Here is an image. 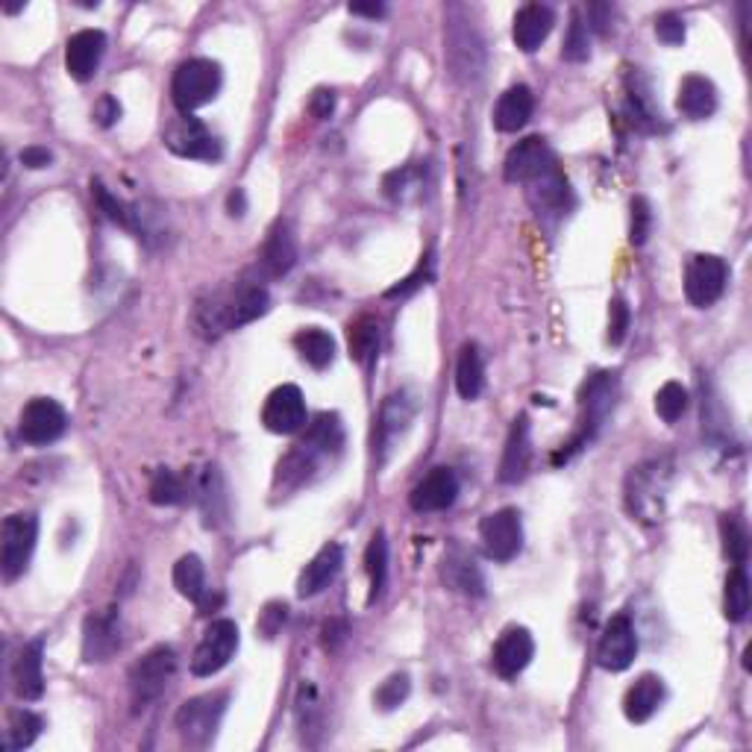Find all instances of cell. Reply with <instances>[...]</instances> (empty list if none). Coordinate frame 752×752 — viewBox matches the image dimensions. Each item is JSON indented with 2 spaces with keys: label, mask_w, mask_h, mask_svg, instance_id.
I'll list each match as a JSON object with an SVG mask.
<instances>
[{
  "label": "cell",
  "mask_w": 752,
  "mask_h": 752,
  "mask_svg": "<svg viewBox=\"0 0 752 752\" xmlns=\"http://www.w3.org/2000/svg\"><path fill=\"white\" fill-rule=\"evenodd\" d=\"M618 391H620V379L615 371H600V374L588 376V383L583 386V395H579V403H583V427L574 435V441L567 444V450H562L559 456L553 458L555 465H562L567 458L579 453L583 447H588L597 432L602 430V423L609 421L611 409L618 403Z\"/></svg>",
  "instance_id": "cell-1"
},
{
  "label": "cell",
  "mask_w": 752,
  "mask_h": 752,
  "mask_svg": "<svg viewBox=\"0 0 752 752\" xmlns=\"http://www.w3.org/2000/svg\"><path fill=\"white\" fill-rule=\"evenodd\" d=\"M444 54H447L450 74L462 86H474L483 77L485 68V47L483 38L476 33L474 21L465 19L462 10H450L447 27H444Z\"/></svg>",
  "instance_id": "cell-2"
},
{
  "label": "cell",
  "mask_w": 752,
  "mask_h": 752,
  "mask_svg": "<svg viewBox=\"0 0 752 752\" xmlns=\"http://www.w3.org/2000/svg\"><path fill=\"white\" fill-rule=\"evenodd\" d=\"M221 91V65L212 59H188L177 68L170 80V100L183 115L207 107Z\"/></svg>",
  "instance_id": "cell-3"
},
{
  "label": "cell",
  "mask_w": 752,
  "mask_h": 752,
  "mask_svg": "<svg viewBox=\"0 0 752 752\" xmlns=\"http://www.w3.org/2000/svg\"><path fill=\"white\" fill-rule=\"evenodd\" d=\"M226 699L230 697L224 690H218V694H200V697L183 703L177 711V732L186 747L203 750L215 741L218 726L226 711Z\"/></svg>",
  "instance_id": "cell-4"
},
{
  "label": "cell",
  "mask_w": 752,
  "mask_h": 752,
  "mask_svg": "<svg viewBox=\"0 0 752 752\" xmlns=\"http://www.w3.org/2000/svg\"><path fill=\"white\" fill-rule=\"evenodd\" d=\"M38 541V518L36 515H10L3 520V538H0V571L7 579H19L27 574L30 559Z\"/></svg>",
  "instance_id": "cell-5"
},
{
  "label": "cell",
  "mask_w": 752,
  "mask_h": 752,
  "mask_svg": "<svg viewBox=\"0 0 752 752\" xmlns=\"http://www.w3.org/2000/svg\"><path fill=\"white\" fill-rule=\"evenodd\" d=\"M177 671V653L170 646H153L151 653L142 655L130 671V694H133V706L147 708L153 699L162 697V690L168 688Z\"/></svg>",
  "instance_id": "cell-6"
},
{
  "label": "cell",
  "mask_w": 752,
  "mask_h": 752,
  "mask_svg": "<svg viewBox=\"0 0 752 752\" xmlns=\"http://www.w3.org/2000/svg\"><path fill=\"white\" fill-rule=\"evenodd\" d=\"M68 430V414L51 397H36L24 406L19 418V435L30 447H47L59 441Z\"/></svg>",
  "instance_id": "cell-7"
},
{
  "label": "cell",
  "mask_w": 752,
  "mask_h": 752,
  "mask_svg": "<svg viewBox=\"0 0 752 752\" xmlns=\"http://www.w3.org/2000/svg\"><path fill=\"white\" fill-rule=\"evenodd\" d=\"M726 283H729V268L720 256H711V253H699L685 268V297L697 309L715 306L723 297Z\"/></svg>",
  "instance_id": "cell-8"
},
{
  "label": "cell",
  "mask_w": 752,
  "mask_h": 752,
  "mask_svg": "<svg viewBox=\"0 0 752 752\" xmlns=\"http://www.w3.org/2000/svg\"><path fill=\"white\" fill-rule=\"evenodd\" d=\"M239 650V627L233 620H215L203 632L198 650L191 655V673L195 676H215L230 664V659Z\"/></svg>",
  "instance_id": "cell-9"
},
{
  "label": "cell",
  "mask_w": 752,
  "mask_h": 752,
  "mask_svg": "<svg viewBox=\"0 0 752 752\" xmlns=\"http://www.w3.org/2000/svg\"><path fill=\"white\" fill-rule=\"evenodd\" d=\"M662 471V462H646V465L632 467L627 479V506L635 518L659 520V515H662L664 485H667V476Z\"/></svg>",
  "instance_id": "cell-10"
},
{
  "label": "cell",
  "mask_w": 752,
  "mask_h": 752,
  "mask_svg": "<svg viewBox=\"0 0 752 752\" xmlns=\"http://www.w3.org/2000/svg\"><path fill=\"white\" fill-rule=\"evenodd\" d=\"M485 553L494 562H511L523 550V523L518 509H497L479 523Z\"/></svg>",
  "instance_id": "cell-11"
},
{
  "label": "cell",
  "mask_w": 752,
  "mask_h": 752,
  "mask_svg": "<svg viewBox=\"0 0 752 752\" xmlns=\"http://www.w3.org/2000/svg\"><path fill=\"white\" fill-rule=\"evenodd\" d=\"M165 147H168L170 153L183 156V159H221V142L209 133L203 121H198V118L191 115L177 118V121L165 130Z\"/></svg>",
  "instance_id": "cell-12"
},
{
  "label": "cell",
  "mask_w": 752,
  "mask_h": 752,
  "mask_svg": "<svg viewBox=\"0 0 752 752\" xmlns=\"http://www.w3.org/2000/svg\"><path fill=\"white\" fill-rule=\"evenodd\" d=\"M638 655V635L632 620L627 615H615V618L606 623L600 635V644H597V662H600L602 671L620 673L627 671L629 664L635 662Z\"/></svg>",
  "instance_id": "cell-13"
},
{
  "label": "cell",
  "mask_w": 752,
  "mask_h": 752,
  "mask_svg": "<svg viewBox=\"0 0 752 752\" xmlns=\"http://www.w3.org/2000/svg\"><path fill=\"white\" fill-rule=\"evenodd\" d=\"M414 412H418V403L412 400L409 391H397L386 400L383 412H379V423H376V453H379V462H386L388 453L400 444L409 427L414 421Z\"/></svg>",
  "instance_id": "cell-14"
},
{
  "label": "cell",
  "mask_w": 752,
  "mask_h": 752,
  "mask_svg": "<svg viewBox=\"0 0 752 752\" xmlns=\"http://www.w3.org/2000/svg\"><path fill=\"white\" fill-rule=\"evenodd\" d=\"M262 423L277 435H295L306 427V400L297 386H279L270 391L262 409Z\"/></svg>",
  "instance_id": "cell-15"
},
{
  "label": "cell",
  "mask_w": 752,
  "mask_h": 752,
  "mask_svg": "<svg viewBox=\"0 0 752 752\" xmlns=\"http://www.w3.org/2000/svg\"><path fill=\"white\" fill-rule=\"evenodd\" d=\"M121 646V615L115 609L89 615L82 623V659L89 664L109 662Z\"/></svg>",
  "instance_id": "cell-16"
},
{
  "label": "cell",
  "mask_w": 752,
  "mask_h": 752,
  "mask_svg": "<svg viewBox=\"0 0 752 752\" xmlns=\"http://www.w3.org/2000/svg\"><path fill=\"white\" fill-rule=\"evenodd\" d=\"M555 162L550 144L541 139V135H529L523 142H518L509 151L506 162H502V174L509 183H532L535 177H541L550 165Z\"/></svg>",
  "instance_id": "cell-17"
},
{
  "label": "cell",
  "mask_w": 752,
  "mask_h": 752,
  "mask_svg": "<svg viewBox=\"0 0 752 752\" xmlns=\"http://www.w3.org/2000/svg\"><path fill=\"white\" fill-rule=\"evenodd\" d=\"M458 497V476L450 467H432L409 494V502L418 515L447 511Z\"/></svg>",
  "instance_id": "cell-18"
},
{
  "label": "cell",
  "mask_w": 752,
  "mask_h": 752,
  "mask_svg": "<svg viewBox=\"0 0 752 752\" xmlns=\"http://www.w3.org/2000/svg\"><path fill=\"white\" fill-rule=\"evenodd\" d=\"M535 655V641L529 635V629L511 627L500 635V641L494 644L491 664L494 673L502 676V679H515L518 673H523Z\"/></svg>",
  "instance_id": "cell-19"
},
{
  "label": "cell",
  "mask_w": 752,
  "mask_h": 752,
  "mask_svg": "<svg viewBox=\"0 0 752 752\" xmlns=\"http://www.w3.org/2000/svg\"><path fill=\"white\" fill-rule=\"evenodd\" d=\"M107 54V36L100 30H80L68 38L65 47V68L77 82H89Z\"/></svg>",
  "instance_id": "cell-20"
},
{
  "label": "cell",
  "mask_w": 752,
  "mask_h": 752,
  "mask_svg": "<svg viewBox=\"0 0 752 752\" xmlns=\"http://www.w3.org/2000/svg\"><path fill=\"white\" fill-rule=\"evenodd\" d=\"M527 186L529 203L535 207L538 218L567 215V209H571V186H567V179H564L562 168H559L555 162L541 174V177H535L532 183H527Z\"/></svg>",
  "instance_id": "cell-21"
},
{
  "label": "cell",
  "mask_w": 752,
  "mask_h": 752,
  "mask_svg": "<svg viewBox=\"0 0 752 752\" xmlns=\"http://www.w3.org/2000/svg\"><path fill=\"white\" fill-rule=\"evenodd\" d=\"M268 288L259 286L256 279H239L233 288V295L224 300L226 330H239L244 323H253L256 318H262V314L268 312Z\"/></svg>",
  "instance_id": "cell-22"
},
{
  "label": "cell",
  "mask_w": 752,
  "mask_h": 752,
  "mask_svg": "<svg viewBox=\"0 0 752 752\" xmlns=\"http://www.w3.org/2000/svg\"><path fill=\"white\" fill-rule=\"evenodd\" d=\"M555 12L544 3H527L523 10H518L515 24H511V38L523 54H535L538 47L544 45L546 36L553 33Z\"/></svg>",
  "instance_id": "cell-23"
},
{
  "label": "cell",
  "mask_w": 752,
  "mask_h": 752,
  "mask_svg": "<svg viewBox=\"0 0 752 752\" xmlns=\"http://www.w3.org/2000/svg\"><path fill=\"white\" fill-rule=\"evenodd\" d=\"M174 585H177V591L183 594V597H188L191 602H198V609L203 611V615H209V609H215L218 597H212V591H209L207 585V571H203V562H200V555L188 553L183 555L177 564H174Z\"/></svg>",
  "instance_id": "cell-24"
},
{
  "label": "cell",
  "mask_w": 752,
  "mask_h": 752,
  "mask_svg": "<svg viewBox=\"0 0 752 752\" xmlns=\"http://www.w3.org/2000/svg\"><path fill=\"white\" fill-rule=\"evenodd\" d=\"M12 682H15V694L24 703H33L45 694V673H42V641H30L21 646L12 664Z\"/></svg>",
  "instance_id": "cell-25"
},
{
  "label": "cell",
  "mask_w": 752,
  "mask_h": 752,
  "mask_svg": "<svg viewBox=\"0 0 752 752\" xmlns=\"http://www.w3.org/2000/svg\"><path fill=\"white\" fill-rule=\"evenodd\" d=\"M535 112V95L529 86H511L502 91L497 107H494V126L500 133H518L529 124V118Z\"/></svg>",
  "instance_id": "cell-26"
},
{
  "label": "cell",
  "mask_w": 752,
  "mask_h": 752,
  "mask_svg": "<svg viewBox=\"0 0 752 752\" xmlns=\"http://www.w3.org/2000/svg\"><path fill=\"white\" fill-rule=\"evenodd\" d=\"M341 564H344V550L341 544H327L321 553L314 555L312 562L306 564V571L297 579V594L300 597H314L323 588H330V583L339 576Z\"/></svg>",
  "instance_id": "cell-27"
},
{
  "label": "cell",
  "mask_w": 752,
  "mask_h": 752,
  "mask_svg": "<svg viewBox=\"0 0 752 752\" xmlns=\"http://www.w3.org/2000/svg\"><path fill=\"white\" fill-rule=\"evenodd\" d=\"M532 462V447H529V421L527 414H520L518 421L511 423L506 450H502L500 462V483H520Z\"/></svg>",
  "instance_id": "cell-28"
},
{
  "label": "cell",
  "mask_w": 752,
  "mask_h": 752,
  "mask_svg": "<svg viewBox=\"0 0 752 752\" xmlns=\"http://www.w3.org/2000/svg\"><path fill=\"white\" fill-rule=\"evenodd\" d=\"M664 703V682L653 673H644L641 679L627 690L623 697V715L629 723H646L650 717L662 708Z\"/></svg>",
  "instance_id": "cell-29"
},
{
  "label": "cell",
  "mask_w": 752,
  "mask_h": 752,
  "mask_svg": "<svg viewBox=\"0 0 752 752\" xmlns=\"http://www.w3.org/2000/svg\"><path fill=\"white\" fill-rule=\"evenodd\" d=\"M297 262V239L291 233L288 221H277L270 226L268 239H265V251H262V268L268 270L270 277H283L295 268Z\"/></svg>",
  "instance_id": "cell-30"
},
{
  "label": "cell",
  "mask_w": 752,
  "mask_h": 752,
  "mask_svg": "<svg viewBox=\"0 0 752 752\" xmlns=\"http://www.w3.org/2000/svg\"><path fill=\"white\" fill-rule=\"evenodd\" d=\"M676 109H679L682 115L688 118V121H706V118L715 115V109H717L715 82L706 80V77H697V74L685 77L679 86Z\"/></svg>",
  "instance_id": "cell-31"
},
{
  "label": "cell",
  "mask_w": 752,
  "mask_h": 752,
  "mask_svg": "<svg viewBox=\"0 0 752 752\" xmlns=\"http://www.w3.org/2000/svg\"><path fill=\"white\" fill-rule=\"evenodd\" d=\"M441 576H444L447 588L465 594V597H483L485 594L483 571H479L474 559L467 553H462V550H453V553L444 555V562H441Z\"/></svg>",
  "instance_id": "cell-32"
},
{
  "label": "cell",
  "mask_w": 752,
  "mask_h": 752,
  "mask_svg": "<svg viewBox=\"0 0 752 752\" xmlns=\"http://www.w3.org/2000/svg\"><path fill=\"white\" fill-rule=\"evenodd\" d=\"M379 341H383V332H379V323L371 314H362L356 321L350 323L347 330V344H350V358L358 362L362 367H371L379 356Z\"/></svg>",
  "instance_id": "cell-33"
},
{
  "label": "cell",
  "mask_w": 752,
  "mask_h": 752,
  "mask_svg": "<svg viewBox=\"0 0 752 752\" xmlns=\"http://www.w3.org/2000/svg\"><path fill=\"white\" fill-rule=\"evenodd\" d=\"M485 388V365L483 353L476 344H465L456 362V391L462 400H476Z\"/></svg>",
  "instance_id": "cell-34"
},
{
  "label": "cell",
  "mask_w": 752,
  "mask_h": 752,
  "mask_svg": "<svg viewBox=\"0 0 752 752\" xmlns=\"http://www.w3.org/2000/svg\"><path fill=\"white\" fill-rule=\"evenodd\" d=\"M295 347L297 353L303 356V362H309L314 371L330 367L332 358H335V341H332L330 332L318 330V327H309V330L297 332Z\"/></svg>",
  "instance_id": "cell-35"
},
{
  "label": "cell",
  "mask_w": 752,
  "mask_h": 752,
  "mask_svg": "<svg viewBox=\"0 0 752 752\" xmlns=\"http://www.w3.org/2000/svg\"><path fill=\"white\" fill-rule=\"evenodd\" d=\"M723 615L729 623H743L750 615V576L743 571V564H734L732 574L726 576Z\"/></svg>",
  "instance_id": "cell-36"
},
{
  "label": "cell",
  "mask_w": 752,
  "mask_h": 752,
  "mask_svg": "<svg viewBox=\"0 0 752 752\" xmlns=\"http://www.w3.org/2000/svg\"><path fill=\"white\" fill-rule=\"evenodd\" d=\"M198 500H200V511L207 518V527H218V520L224 518V483H221V474L218 467H203V474L198 479Z\"/></svg>",
  "instance_id": "cell-37"
},
{
  "label": "cell",
  "mask_w": 752,
  "mask_h": 752,
  "mask_svg": "<svg viewBox=\"0 0 752 752\" xmlns=\"http://www.w3.org/2000/svg\"><path fill=\"white\" fill-rule=\"evenodd\" d=\"M341 441H344V432H341L339 414L323 412L309 423V430L303 435V447H309L318 456H330V453L341 447Z\"/></svg>",
  "instance_id": "cell-38"
},
{
  "label": "cell",
  "mask_w": 752,
  "mask_h": 752,
  "mask_svg": "<svg viewBox=\"0 0 752 752\" xmlns=\"http://www.w3.org/2000/svg\"><path fill=\"white\" fill-rule=\"evenodd\" d=\"M365 571H367V579H371V597H367V602H376L379 597H383L386 583H388L386 532H376V535L371 538V544H367V550H365Z\"/></svg>",
  "instance_id": "cell-39"
},
{
  "label": "cell",
  "mask_w": 752,
  "mask_h": 752,
  "mask_svg": "<svg viewBox=\"0 0 752 752\" xmlns=\"http://www.w3.org/2000/svg\"><path fill=\"white\" fill-rule=\"evenodd\" d=\"M147 497H151V502H156V506H179V502L188 497V488H186V483L174 474V471L159 467V471L153 474L151 488H147Z\"/></svg>",
  "instance_id": "cell-40"
},
{
  "label": "cell",
  "mask_w": 752,
  "mask_h": 752,
  "mask_svg": "<svg viewBox=\"0 0 752 752\" xmlns=\"http://www.w3.org/2000/svg\"><path fill=\"white\" fill-rule=\"evenodd\" d=\"M720 535H723V553L732 559L734 564H747L750 555V535L747 527L738 515H723L720 518Z\"/></svg>",
  "instance_id": "cell-41"
},
{
  "label": "cell",
  "mask_w": 752,
  "mask_h": 752,
  "mask_svg": "<svg viewBox=\"0 0 752 752\" xmlns=\"http://www.w3.org/2000/svg\"><path fill=\"white\" fill-rule=\"evenodd\" d=\"M42 726H45L42 717L27 711V708H21V711L12 715L10 729H7V747L10 750H27V747H33L38 734H42Z\"/></svg>",
  "instance_id": "cell-42"
},
{
  "label": "cell",
  "mask_w": 752,
  "mask_h": 752,
  "mask_svg": "<svg viewBox=\"0 0 752 752\" xmlns=\"http://www.w3.org/2000/svg\"><path fill=\"white\" fill-rule=\"evenodd\" d=\"M91 198H95L98 209L112 221V224L124 226V230H133V207H126L124 200H118L100 179L91 183Z\"/></svg>",
  "instance_id": "cell-43"
},
{
  "label": "cell",
  "mask_w": 752,
  "mask_h": 752,
  "mask_svg": "<svg viewBox=\"0 0 752 752\" xmlns=\"http://www.w3.org/2000/svg\"><path fill=\"white\" fill-rule=\"evenodd\" d=\"M688 409V391L679 383H664L655 395V412L664 423H676Z\"/></svg>",
  "instance_id": "cell-44"
},
{
  "label": "cell",
  "mask_w": 752,
  "mask_h": 752,
  "mask_svg": "<svg viewBox=\"0 0 752 752\" xmlns=\"http://www.w3.org/2000/svg\"><path fill=\"white\" fill-rule=\"evenodd\" d=\"M562 56L567 63H585L591 56V42H588V24H583L579 12L571 15V27H567V38H564Z\"/></svg>",
  "instance_id": "cell-45"
},
{
  "label": "cell",
  "mask_w": 752,
  "mask_h": 752,
  "mask_svg": "<svg viewBox=\"0 0 752 752\" xmlns=\"http://www.w3.org/2000/svg\"><path fill=\"white\" fill-rule=\"evenodd\" d=\"M409 690H412L409 676H406V673H395V676H388V679L376 688L374 703L383 708V711H395L397 706H403L406 697H409Z\"/></svg>",
  "instance_id": "cell-46"
},
{
  "label": "cell",
  "mask_w": 752,
  "mask_h": 752,
  "mask_svg": "<svg viewBox=\"0 0 752 752\" xmlns=\"http://www.w3.org/2000/svg\"><path fill=\"white\" fill-rule=\"evenodd\" d=\"M650 230H653V209L646 203V198L632 200V224H629V242L641 247L650 239Z\"/></svg>",
  "instance_id": "cell-47"
},
{
  "label": "cell",
  "mask_w": 752,
  "mask_h": 752,
  "mask_svg": "<svg viewBox=\"0 0 752 752\" xmlns=\"http://www.w3.org/2000/svg\"><path fill=\"white\" fill-rule=\"evenodd\" d=\"M430 279H432V256L427 253V256L421 259V265H418V268H414L412 274L403 279V283H397L395 288H388L386 297L388 300H397V297H412L414 291L427 286Z\"/></svg>",
  "instance_id": "cell-48"
},
{
  "label": "cell",
  "mask_w": 752,
  "mask_h": 752,
  "mask_svg": "<svg viewBox=\"0 0 752 752\" xmlns=\"http://www.w3.org/2000/svg\"><path fill=\"white\" fill-rule=\"evenodd\" d=\"M421 188V179H418V168H403L388 174L386 177V195L391 200H406L412 191Z\"/></svg>",
  "instance_id": "cell-49"
},
{
  "label": "cell",
  "mask_w": 752,
  "mask_h": 752,
  "mask_svg": "<svg viewBox=\"0 0 752 752\" xmlns=\"http://www.w3.org/2000/svg\"><path fill=\"white\" fill-rule=\"evenodd\" d=\"M655 36L662 38L664 45H682L685 42V21L676 12H664L655 19Z\"/></svg>",
  "instance_id": "cell-50"
},
{
  "label": "cell",
  "mask_w": 752,
  "mask_h": 752,
  "mask_svg": "<svg viewBox=\"0 0 752 752\" xmlns=\"http://www.w3.org/2000/svg\"><path fill=\"white\" fill-rule=\"evenodd\" d=\"M629 321H632V314H629V306L623 303V300H611V309H609V344H623V339H627L629 332Z\"/></svg>",
  "instance_id": "cell-51"
},
{
  "label": "cell",
  "mask_w": 752,
  "mask_h": 752,
  "mask_svg": "<svg viewBox=\"0 0 752 752\" xmlns=\"http://www.w3.org/2000/svg\"><path fill=\"white\" fill-rule=\"evenodd\" d=\"M286 618H288L286 602H268V606H265V611H262V618H259V632L265 638H274L279 629H283Z\"/></svg>",
  "instance_id": "cell-52"
},
{
  "label": "cell",
  "mask_w": 752,
  "mask_h": 752,
  "mask_svg": "<svg viewBox=\"0 0 752 752\" xmlns=\"http://www.w3.org/2000/svg\"><path fill=\"white\" fill-rule=\"evenodd\" d=\"M95 121H98L103 130H109V126H115L118 121H121V103H118L112 95H103V98L95 103Z\"/></svg>",
  "instance_id": "cell-53"
},
{
  "label": "cell",
  "mask_w": 752,
  "mask_h": 752,
  "mask_svg": "<svg viewBox=\"0 0 752 752\" xmlns=\"http://www.w3.org/2000/svg\"><path fill=\"white\" fill-rule=\"evenodd\" d=\"M309 112H312L318 121H327V118L335 112V91L332 89H318L309 100Z\"/></svg>",
  "instance_id": "cell-54"
},
{
  "label": "cell",
  "mask_w": 752,
  "mask_h": 752,
  "mask_svg": "<svg viewBox=\"0 0 752 752\" xmlns=\"http://www.w3.org/2000/svg\"><path fill=\"white\" fill-rule=\"evenodd\" d=\"M51 162H54V153L47 151V147H27V151H21V165H27L30 170L47 168Z\"/></svg>",
  "instance_id": "cell-55"
},
{
  "label": "cell",
  "mask_w": 752,
  "mask_h": 752,
  "mask_svg": "<svg viewBox=\"0 0 752 752\" xmlns=\"http://www.w3.org/2000/svg\"><path fill=\"white\" fill-rule=\"evenodd\" d=\"M344 638H347V623L344 620H332V623L323 627V646L327 650H339Z\"/></svg>",
  "instance_id": "cell-56"
},
{
  "label": "cell",
  "mask_w": 752,
  "mask_h": 752,
  "mask_svg": "<svg viewBox=\"0 0 752 752\" xmlns=\"http://www.w3.org/2000/svg\"><path fill=\"white\" fill-rule=\"evenodd\" d=\"M609 15H611V7H602V3H594V7H588V19H591V30H597L600 36H606L609 33Z\"/></svg>",
  "instance_id": "cell-57"
},
{
  "label": "cell",
  "mask_w": 752,
  "mask_h": 752,
  "mask_svg": "<svg viewBox=\"0 0 752 752\" xmlns=\"http://www.w3.org/2000/svg\"><path fill=\"white\" fill-rule=\"evenodd\" d=\"M350 15H365V19H383L386 7L383 3H350Z\"/></svg>",
  "instance_id": "cell-58"
},
{
  "label": "cell",
  "mask_w": 752,
  "mask_h": 752,
  "mask_svg": "<svg viewBox=\"0 0 752 752\" xmlns=\"http://www.w3.org/2000/svg\"><path fill=\"white\" fill-rule=\"evenodd\" d=\"M226 209H230V215L233 218L244 215V209H247V198H244L242 188H235L233 195H230V200H226Z\"/></svg>",
  "instance_id": "cell-59"
}]
</instances>
